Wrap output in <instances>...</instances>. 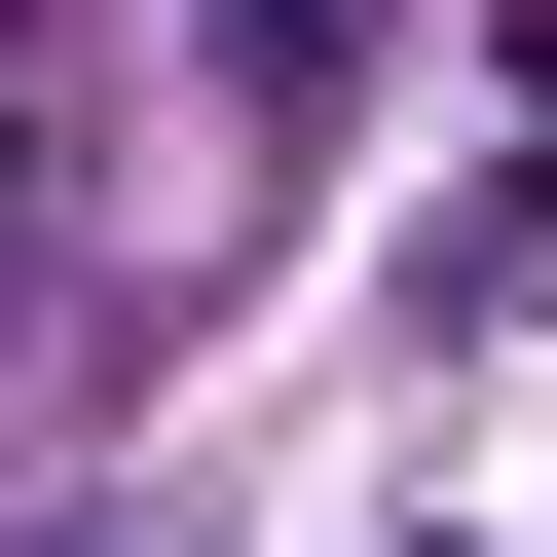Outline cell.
Instances as JSON below:
<instances>
[{
	"instance_id": "obj_1",
	"label": "cell",
	"mask_w": 557,
	"mask_h": 557,
	"mask_svg": "<svg viewBox=\"0 0 557 557\" xmlns=\"http://www.w3.org/2000/svg\"><path fill=\"white\" fill-rule=\"evenodd\" d=\"M335 38H372V0H223V112H335Z\"/></svg>"
},
{
	"instance_id": "obj_2",
	"label": "cell",
	"mask_w": 557,
	"mask_h": 557,
	"mask_svg": "<svg viewBox=\"0 0 557 557\" xmlns=\"http://www.w3.org/2000/svg\"><path fill=\"white\" fill-rule=\"evenodd\" d=\"M0 260H38V149H0Z\"/></svg>"
},
{
	"instance_id": "obj_3",
	"label": "cell",
	"mask_w": 557,
	"mask_h": 557,
	"mask_svg": "<svg viewBox=\"0 0 557 557\" xmlns=\"http://www.w3.org/2000/svg\"><path fill=\"white\" fill-rule=\"evenodd\" d=\"M0 38H38V0H0Z\"/></svg>"
}]
</instances>
